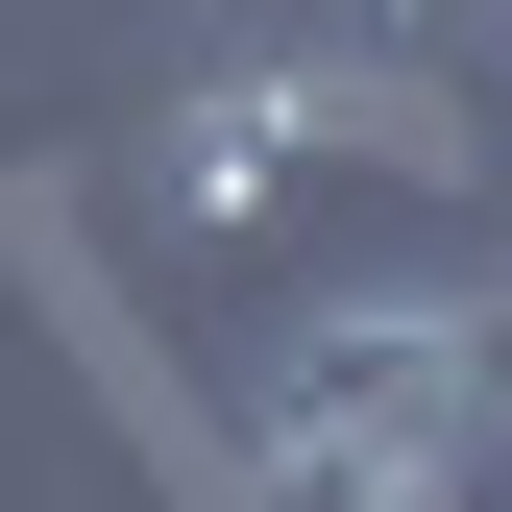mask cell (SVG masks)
<instances>
[{
	"label": "cell",
	"instance_id": "6da1fadb",
	"mask_svg": "<svg viewBox=\"0 0 512 512\" xmlns=\"http://www.w3.org/2000/svg\"><path fill=\"white\" fill-rule=\"evenodd\" d=\"M512 439V342L464 293H293L269 366H244V464L269 488H366V512H439Z\"/></svg>",
	"mask_w": 512,
	"mask_h": 512
},
{
	"label": "cell",
	"instance_id": "7a4b0ae2",
	"mask_svg": "<svg viewBox=\"0 0 512 512\" xmlns=\"http://www.w3.org/2000/svg\"><path fill=\"white\" fill-rule=\"evenodd\" d=\"M244 512H366V488H269V464H244Z\"/></svg>",
	"mask_w": 512,
	"mask_h": 512
}]
</instances>
